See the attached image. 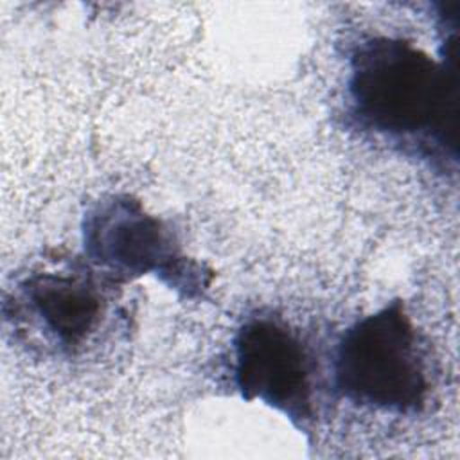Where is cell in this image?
I'll return each mask as SVG.
<instances>
[{
  "instance_id": "cell-1",
  "label": "cell",
  "mask_w": 460,
  "mask_h": 460,
  "mask_svg": "<svg viewBox=\"0 0 460 460\" xmlns=\"http://www.w3.org/2000/svg\"><path fill=\"white\" fill-rule=\"evenodd\" d=\"M440 59L404 38L372 36L350 54L347 95L359 128L417 151L435 164L458 160V34Z\"/></svg>"
},
{
  "instance_id": "cell-2",
  "label": "cell",
  "mask_w": 460,
  "mask_h": 460,
  "mask_svg": "<svg viewBox=\"0 0 460 460\" xmlns=\"http://www.w3.org/2000/svg\"><path fill=\"white\" fill-rule=\"evenodd\" d=\"M334 388L347 401L395 415L419 413L431 383L420 338L402 300L354 322L338 340Z\"/></svg>"
},
{
  "instance_id": "cell-3",
  "label": "cell",
  "mask_w": 460,
  "mask_h": 460,
  "mask_svg": "<svg viewBox=\"0 0 460 460\" xmlns=\"http://www.w3.org/2000/svg\"><path fill=\"white\" fill-rule=\"evenodd\" d=\"M81 234L86 259L110 282L153 273L185 296L208 288L210 271L187 259L172 230L129 194H108L95 201L84 212Z\"/></svg>"
},
{
  "instance_id": "cell-4",
  "label": "cell",
  "mask_w": 460,
  "mask_h": 460,
  "mask_svg": "<svg viewBox=\"0 0 460 460\" xmlns=\"http://www.w3.org/2000/svg\"><path fill=\"white\" fill-rule=\"evenodd\" d=\"M234 381L246 401L304 428L313 419V361L300 336L275 316H248L234 336Z\"/></svg>"
},
{
  "instance_id": "cell-5",
  "label": "cell",
  "mask_w": 460,
  "mask_h": 460,
  "mask_svg": "<svg viewBox=\"0 0 460 460\" xmlns=\"http://www.w3.org/2000/svg\"><path fill=\"white\" fill-rule=\"evenodd\" d=\"M20 307L63 350L81 347L102 316V296L90 275L36 271L18 284Z\"/></svg>"
}]
</instances>
